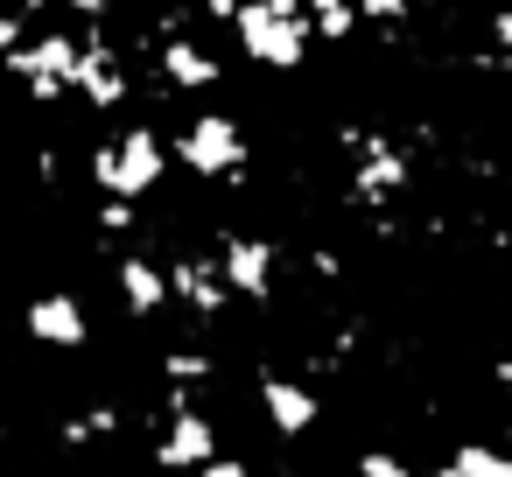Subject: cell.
Here are the masks:
<instances>
[{
	"label": "cell",
	"mask_w": 512,
	"mask_h": 477,
	"mask_svg": "<svg viewBox=\"0 0 512 477\" xmlns=\"http://www.w3.org/2000/svg\"><path fill=\"white\" fill-rule=\"evenodd\" d=\"M169 169H176L169 134H162V127H148V120L113 127V134H106V141H92V155H85L92 190H99V197H127V204H148V197L169 183Z\"/></svg>",
	"instance_id": "6da1fadb"
},
{
	"label": "cell",
	"mask_w": 512,
	"mask_h": 477,
	"mask_svg": "<svg viewBox=\"0 0 512 477\" xmlns=\"http://www.w3.org/2000/svg\"><path fill=\"white\" fill-rule=\"evenodd\" d=\"M169 155L176 169H190L197 183H239L246 162H253V141L232 113H190L176 134H169Z\"/></svg>",
	"instance_id": "3957f363"
},
{
	"label": "cell",
	"mask_w": 512,
	"mask_h": 477,
	"mask_svg": "<svg viewBox=\"0 0 512 477\" xmlns=\"http://www.w3.org/2000/svg\"><path fill=\"white\" fill-rule=\"evenodd\" d=\"M351 477H414V463L393 456V449H358L351 456Z\"/></svg>",
	"instance_id": "9a60e30c"
},
{
	"label": "cell",
	"mask_w": 512,
	"mask_h": 477,
	"mask_svg": "<svg viewBox=\"0 0 512 477\" xmlns=\"http://www.w3.org/2000/svg\"><path fill=\"white\" fill-rule=\"evenodd\" d=\"M449 470L456 477H512V449L505 442H456Z\"/></svg>",
	"instance_id": "4fadbf2b"
},
{
	"label": "cell",
	"mask_w": 512,
	"mask_h": 477,
	"mask_svg": "<svg viewBox=\"0 0 512 477\" xmlns=\"http://www.w3.org/2000/svg\"><path fill=\"white\" fill-rule=\"evenodd\" d=\"M211 253H218V274H225L232 302H246V309L274 302V288H281V246L274 239H260V232H218Z\"/></svg>",
	"instance_id": "52a82bcc"
},
{
	"label": "cell",
	"mask_w": 512,
	"mask_h": 477,
	"mask_svg": "<svg viewBox=\"0 0 512 477\" xmlns=\"http://www.w3.org/2000/svg\"><path fill=\"white\" fill-rule=\"evenodd\" d=\"M225 29H232V43L253 71H302L309 50H316V29H309L302 0H239V15Z\"/></svg>",
	"instance_id": "7a4b0ae2"
},
{
	"label": "cell",
	"mask_w": 512,
	"mask_h": 477,
	"mask_svg": "<svg viewBox=\"0 0 512 477\" xmlns=\"http://www.w3.org/2000/svg\"><path fill=\"white\" fill-rule=\"evenodd\" d=\"M22 330H29V344H43V351H85V344H92V309H85V295H71V288H43V295H29Z\"/></svg>",
	"instance_id": "30bf717a"
},
{
	"label": "cell",
	"mask_w": 512,
	"mask_h": 477,
	"mask_svg": "<svg viewBox=\"0 0 512 477\" xmlns=\"http://www.w3.org/2000/svg\"><path fill=\"white\" fill-rule=\"evenodd\" d=\"M169 295H176V309H183L197 330L225 323V309H232V288H225V274H218V253H176V260H169Z\"/></svg>",
	"instance_id": "9c48e42d"
},
{
	"label": "cell",
	"mask_w": 512,
	"mask_h": 477,
	"mask_svg": "<svg viewBox=\"0 0 512 477\" xmlns=\"http://www.w3.org/2000/svg\"><path fill=\"white\" fill-rule=\"evenodd\" d=\"M148 456H155V470H162V477H183V470H197V463H211V456H218V421L204 414V393H169V386H162Z\"/></svg>",
	"instance_id": "5b68a950"
},
{
	"label": "cell",
	"mask_w": 512,
	"mask_h": 477,
	"mask_svg": "<svg viewBox=\"0 0 512 477\" xmlns=\"http://www.w3.org/2000/svg\"><path fill=\"white\" fill-rule=\"evenodd\" d=\"M218 379V358L204 351V344H176V351H162V386L169 393H204Z\"/></svg>",
	"instance_id": "7c38bea8"
},
{
	"label": "cell",
	"mask_w": 512,
	"mask_h": 477,
	"mask_svg": "<svg viewBox=\"0 0 512 477\" xmlns=\"http://www.w3.org/2000/svg\"><path fill=\"white\" fill-rule=\"evenodd\" d=\"M505 449H512V421H505Z\"/></svg>",
	"instance_id": "ac0fdd59"
},
{
	"label": "cell",
	"mask_w": 512,
	"mask_h": 477,
	"mask_svg": "<svg viewBox=\"0 0 512 477\" xmlns=\"http://www.w3.org/2000/svg\"><path fill=\"white\" fill-rule=\"evenodd\" d=\"M253 393H260V414H267V428L281 435V442H302V435H316V421H323V393L302 379V372H260L253 379Z\"/></svg>",
	"instance_id": "ba28073f"
},
{
	"label": "cell",
	"mask_w": 512,
	"mask_h": 477,
	"mask_svg": "<svg viewBox=\"0 0 512 477\" xmlns=\"http://www.w3.org/2000/svg\"><path fill=\"white\" fill-rule=\"evenodd\" d=\"M99 232H106V239H134V232H141V204H127V197H99Z\"/></svg>",
	"instance_id": "5bb4252c"
},
{
	"label": "cell",
	"mask_w": 512,
	"mask_h": 477,
	"mask_svg": "<svg viewBox=\"0 0 512 477\" xmlns=\"http://www.w3.org/2000/svg\"><path fill=\"white\" fill-rule=\"evenodd\" d=\"M155 85H162V99H204V92L225 85V64H218V50L204 36H190L183 22H169L155 36Z\"/></svg>",
	"instance_id": "8992f818"
},
{
	"label": "cell",
	"mask_w": 512,
	"mask_h": 477,
	"mask_svg": "<svg viewBox=\"0 0 512 477\" xmlns=\"http://www.w3.org/2000/svg\"><path fill=\"white\" fill-rule=\"evenodd\" d=\"M183 477H253V463H246V456H225V449H218L211 463H197V470H183Z\"/></svg>",
	"instance_id": "2e32d148"
},
{
	"label": "cell",
	"mask_w": 512,
	"mask_h": 477,
	"mask_svg": "<svg viewBox=\"0 0 512 477\" xmlns=\"http://www.w3.org/2000/svg\"><path fill=\"white\" fill-rule=\"evenodd\" d=\"M428 477H456V470H449V463H435V470H428Z\"/></svg>",
	"instance_id": "e0dca14e"
},
{
	"label": "cell",
	"mask_w": 512,
	"mask_h": 477,
	"mask_svg": "<svg viewBox=\"0 0 512 477\" xmlns=\"http://www.w3.org/2000/svg\"><path fill=\"white\" fill-rule=\"evenodd\" d=\"M344 155H351V204L358 211H393L414 190V155L379 134V127H344Z\"/></svg>",
	"instance_id": "277c9868"
},
{
	"label": "cell",
	"mask_w": 512,
	"mask_h": 477,
	"mask_svg": "<svg viewBox=\"0 0 512 477\" xmlns=\"http://www.w3.org/2000/svg\"><path fill=\"white\" fill-rule=\"evenodd\" d=\"M113 288H120V309H127L134 323H155L162 309H176V295H169V260H155L148 246H127V253L113 260Z\"/></svg>",
	"instance_id": "8fae6325"
},
{
	"label": "cell",
	"mask_w": 512,
	"mask_h": 477,
	"mask_svg": "<svg viewBox=\"0 0 512 477\" xmlns=\"http://www.w3.org/2000/svg\"><path fill=\"white\" fill-rule=\"evenodd\" d=\"M253 477H260V470H253ZM274 477H288V470H274Z\"/></svg>",
	"instance_id": "d6986e66"
}]
</instances>
